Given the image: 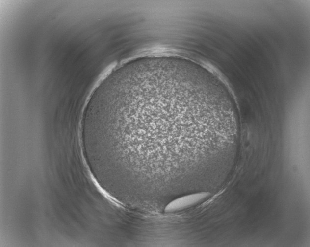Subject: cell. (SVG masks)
<instances>
[{
    "label": "cell",
    "mask_w": 310,
    "mask_h": 247,
    "mask_svg": "<svg viewBox=\"0 0 310 247\" xmlns=\"http://www.w3.org/2000/svg\"><path fill=\"white\" fill-rule=\"evenodd\" d=\"M235 125L213 86L167 63L112 74L97 88L83 126L100 169L125 199L162 204L219 159Z\"/></svg>",
    "instance_id": "cell-1"
},
{
    "label": "cell",
    "mask_w": 310,
    "mask_h": 247,
    "mask_svg": "<svg viewBox=\"0 0 310 247\" xmlns=\"http://www.w3.org/2000/svg\"><path fill=\"white\" fill-rule=\"evenodd\" d=\"M210 192H199L177 197L168 202L164 207L165 213H174L195 206L208 198Z\"/></svg>",
    "instance_id": "cell-2"
}]
</instances>
